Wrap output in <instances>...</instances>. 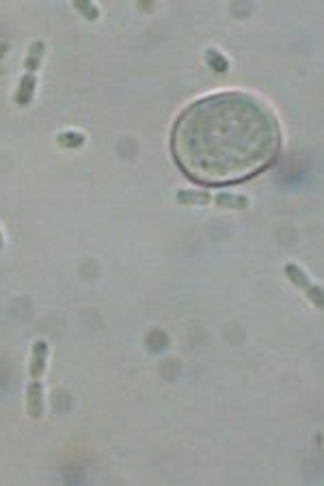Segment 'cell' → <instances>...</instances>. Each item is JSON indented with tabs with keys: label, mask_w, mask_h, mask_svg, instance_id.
Returning <instances> with one entry per match:
<instances>
[{
	"label": "cell",
	"mask_w": 324,
	"mask_h": 486,
	"mask_svg": "<svg viewBox=\"0 0 324 486\" xmlns=\"http://www.w3.org/2000/svg\"><path fill=\"white\" fill-rule=\"evenodd\" d=\"M182 169L203 184H234L271 166L279 154L273 110L246 93H216L188 106L173 130Z\"/></svg>",
	"instance_id": "6da1fadb"
},
{
	"label": "cell",
	"mask_w": 324,
	"mask_h": 486,
	"mask_svg": "<svg viewBox=\"0 0 324 486\" xmlns=\"http://www.w3.org/2000/svg\"><path fill=\"white\" fill-rule=\"evenodd\" d=\"M48 363V344L44 340L33 344L31 352V383H28V415L40 419L44 415V372Z\"/></svg>",
	"instance_id": "7a4b0ae2"
},
{
	"label": "cell",
	"mask_w": 324,
	"mask_h": 486,
	"mask_svg": "<svg viewBox=\"0 0 324 486\" xmlns=\"http://www.w3.org/2000/svg\"><path fill=\"white\" fill-rule=\"evenodd\" d=\"M44 52H46L44 42H35V44H31V48H28V57H26V63H24V76H22V80H20V89H17V93H15V102H17V106H28V104H31V100H33V96H35L37 69H40V65H42Z\"/></svg>",
	"instance_id": "3957f363"
},
{
	"label": "cell",
	"mask_w": 324,
	"mask_h": 486,
	"mask_svg": "<svg viewBox=\"0 0 324 486\" xmlns=\"http://www.w3.org/2000/svg\"><path fill=\"white\" fill-rule=\"evenodd\" d=\"M178 201L182 205H210L216 203L219 208L225 210H246L249 208V199L242 195H232V193H201V191H180L178 193Z\"/></svg>",
	"instance_id": "277c9868"
},
{
	"label": "cell",
	"mask_w": 324,
	"mask_h": 486,
	"mask_svg": "<svg viewBox=\"0 0 324 486\" xmlns=\"http://www.w3.org/2000/svg\"><path fill=\"white\" fill-rule=\"evenodd\" d=\"M285 277L290 279L292 286L300 288L302 294L307 296L316 307H322V288L316 286V284H312V279L305 275L296 264H292V261H290V264H285Z\"/></svg>",
	"instance_id": "5b68a950"
},
{
	"label": "cell",
	"mask_w": 324,
	"mask_h": 486,
	"mask_svg": "<svg viewBox=\"0 0 324 486\" xmlns=\"http://www.w3.org/2000/svg\"><path fill=\"white\" fill-rule=\"evenodd\" d=\"M207 63L212 65V69L214 71H227V61L221 57V54L216 52V50H207Z\"/></svg>",
	"instance_id": "8992f818"
},
{
	"label": "cell",
	"mask_w": 324,
	"mask_h": 486,
	"mask_svg": "<svg viewBox=\"0 0 324 486\" xmlns=\"http://www.w3.org/2000/svg\"><path fill=\"white\" fill-rule=\"evenodd\" d=\"M59 143L63 147H80L85 143L83 134H59Z\"/></svg>",
	"instance_id": "52a82bcc"
},
{
	"label": "cell",
	"mask_w": 324,
	"mask_h": 486,
	"mask_svg": "<svg viewBox=\"0 0 324 486\" xmlns=\"http://www.w3.org/2000/svg\"><path fill=\"white\" fill-rule=\"evenodd\" d=\"M76 7H78L85 15H89V20H98V15H100V13H98V9H95V7H91V5H87V7H85L83 3H76Z\"/></svg>",
	"instance_id": "ba28073f"
},
{
	"label": "cell",
	"mask_w": 324,
	"mask_h": 486,
	"mask_svg": "<svg viewBox=\"0 0 324 486\" xmlns=\"http://www.w3.org/2000/svg\"><path fill=\"white\" fill-rule=\"evenodd\" d=\"M0 249H3V236H0Z\"/></svg>",
	"instance_id": "9c48e42d"
}]
</instances>
